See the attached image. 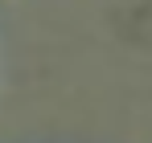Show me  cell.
<instances>
[]
</instances>
